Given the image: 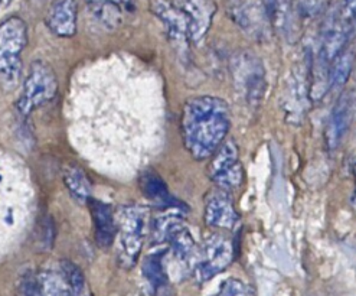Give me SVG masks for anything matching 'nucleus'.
Wrapping results in <instances>:
<instances>
[{
  "label": "nucleus",
  "mask_w": 356,
  "mask_h": 296,
  "mask_svg": "<svg viewBox=\"0 0 356 296\" xmlns=\"http://www.w3.org/2000/svg\"><path fill=\"white\" fill-rule=\"evenodd\" d=\"M231 122V109L222 98L213 95L189 98L181 117L184 146L193 159H209L211 155L225 142Z\"/></svg>",
  "instance_id": "nucleus-1"
},
{
  "label": "nucleus",
  "mask_w": 356,
  "mask_h": 296,
  "mask_svg": "<svg viewBox=\"0 0 356 296\" xmlns=\"http://www.w3.org/2000/svg\"><path fill=\"white\" fill-rule=\"evenodd\" d=\"M115 223L120 240L118 263L124 269H131L138 260L147 235L149 210L143 205H124L118 211Z\"/></svg>",
  "instance_id": "nucleus-2"
},
{
  "label": "nucleus",
  "mask_w": 356,
  "mask_h": 296,
  "mask_svg": "<svg viewBox=\"0 0 356 296\" xmlns=\"http://www.w3.org/2000/svg\"><path fill=\"white\" fill-rule=\"evenodd\" d=\"M56 93L58 80L54 70L44 61H35L31 64L16 109L22 116H29L36 109L52 102Z\"/></svg>",
  "instance_id": "nucleus-3"
},
{
  "label": "nucleus",
  "mask_w": 356,
  "mask_h": 296,
  "mask_svg": "<svg viewBox=\"0 0 356 296\" xmlns=\"http://www.w3.org/2000/svg\"><path fill=\"white\" fill-rule=\"evenodd\" d=\"M28 45V26L22 17L12 16L0 24V75L16 81L21 72V55Z\"/></svg>",
  "instance_id": "nucleus-4"
},
{
  "label": "nucleus",
  "mask_w": 356,
  "mask_h": 296,
  "mask_svg": "<svg viewBox=\"0 0 356 296\" xmlns=\"http://www.w3.org/2000/svg\"><path fill=\"white\" fill-rule=\"evenodd\" d=\"M235 258L234 243L229 237L221 233H212L200 249L197 260L192 269L193 276L200 283L208 282L216 274L224 272Z\"/></svg>",
  "instance_id": "nucleus-5"
},
{
  "label": "nucleus",
  "mask_w": 356,
  "mask_h": 296,
  "mask_svg": "<svg viewBox=\"0 0 356 296\" xmlns=\"http://www.w3.org/2000/svg\"><path fill=\"white\" fill-rule=\"evenodd\" d=\"M208 176L216 188L227 192L238 189L244 184L245 176L240 162V150L234 141L224 142L211 155Z\"/></svg>",
  "instance_id": "nucleus-6"
},
{
  "label": "nucleus",
  "mask_w": 356,
  "mask_h": 296,
  "mask_svg": "<svg viewBox=\"0 0 356 296\" xmlns=\"http://www.w3.org/2000/svg\"><path fill=\"white\" fill-rule=\"evenodd\" d=\"M232 77L247 104H260L266 91V71L260 59L248 52L236 55L232 61Z\"/></svg>",
  "instance_id": "nucleus-7"
},
{
  "label": "nucleus",
  "mask_w": 356,
  "mask_h": 296,
  "mask_svg": "<svg viewBox=\"0 0 356 296\" xmlns=\"http://www.w3.org/2000/svg\"><path fill=\"white\" fill-rule=\"evenodd\" d=\"M227 13L244 33L255 41H264L273 32L268 24L264 0H225Z\"/></svg>",
  "instance_id": "nucleus-8"
},
{
  "label": "nucleus",
  "mask_w": 356,
  "mask_h": 296,
  "mask_svg": "<svg viewBox=\"0 0 356 296\" xmlns=\"http://www.w3.org/2000/svg\"><path fill=\"white\" fill-rule=\"evenodd\" d=\"M355 31V24L346 21L336 8L329 13L322 31L319 59L323 65H329L349 44Z\"/></svg>",
  "instance_id": "nucleus-9"
},
{
  "label": "nucleus",
  "mask_w": 356,
  "mask_h": 296,
  "mask_svg": "<svg viewBox=\"0 0 356 296\" xmlns=\"http://www.w3.org/2000/svg\"><path fill=\"white\" fill-rule=\"evenodd\" d=\"M152 12L163 22L169 41L181 56L188 55L191 36L186 16L172 0H152Z\"/></svg>",
  "instance_id": "nucleus-10"
},
{
  "label": "nucleus",
  "mask_w": 356,
  "mask_h": 296,
  "mask_svg": "<svg viewBox=\"0 0 356 296\" xmlns=\"http://www.w3.org/2000/svg\"><path fill=\"white\" fill-rule=\"evenodd\" d=\"M205 224L212 228L235 230L240 224V214L234 205L229 192L216 188L207 195L205 200Z\"/></svg>",
  "instance_id": "nucleus-11"
},
{
  "label": "nucleus",
  "mask_w": 356,
  "mask_h": 296,
  "mask_svg": "<svg viewBox=\"0 0 356 296\" xmlns=\"http://www.w3.org/2000/svg\"><path fill=\"white\" fill-rule=\"evenodd\" d=\"M172 2L182 10L188 19L191 42H202L216 12L213 0H172Z\"/></svg>",
  "instance_id": "nucleus-12"
},
{
  "label": "nucleus",
  "mask_w": 356,
  "mask_h": 296,
  "mask_svg": "<svg viewBox=\"0 0 356 296\" xmlns=\"http://www.w3.org/2000/svg\"><path fill=\"white\" fill-rule=\"evenodd\" d=\"M355 111V91H345L334 104L326 126V145L330 150L338 148L350 127Z\"/></svg>",
  "instance_id": "nucleus-13"
},
{
  "label": "nucleus",
  "mask_w": 356,
  "mask_h": 296,
  "mask_svg": "<svg viewBox=\"0 0 356 296\" xmlns=\"http://www.w3.org/2000/svg\"><path fill=\"white\" fill-rule=\"evenodd\" d=\"M76 0H55L47 13L49 31L59 38H71L76 32Z\"/></svg>",
  "instance_id": "nucleus-14"
},
{
  "label": "nucleus",
  "mask_w": 356,
  "mask_h": 296,
  "mask_svg": "<svg viewBox=\"0 0 356 296\" xmlns=\"http://www.w3.org/2000/svg\"><path fill=\"white\" fill-rule=\"evenodd\" d=\"M87 6L97 21L110 29L120 26L136 8L134 0H87Z\"/></svg>",
  "instance_id": "nucleus-15"
},
{
  "label": "nucleus",
  "mask_w": 356,
  "mask_h": 296,
  "mask_svg": "<svg viewBox=\"0 0 356 296\" xmlns=\"http://www.w3.org/2000/svg\"><path fill=\"white\" fill-rule=\"evenodd\" d=\"M90 205L92 220L95 226V242L102 249H108L117 234V223L111 207L103 201L90 198L87 201Z\"/></svg>",
  "instance_id": "nucleus-16"
},
{
  "label": "nucleus",
  "mask_w": 356,
  "mask_h": 296,
  "mask_svg": "<svg viewBox=\"0 0 356 296\" xmlns=\"http://www.w3.org/2000/svg\"><path fill=\"white\" fill-rule=\"evenodd\" d=\"M266 13L273 32L290 36L296 32L298 19L291 0H264Z\"/></svg>",
  "instance_id": "nucleus-17"
},
{
  "label": "nucleus",
  "mask_w": 356,
  "mask_h": 296,
  "mask_svg": "<svg viewBox=\"0 0 356 296\" xmlns=\"http://www.w3.org/2000/svg\"><path fill=\"white\" fill-rule=\"evenodd\" d=\"M140 188L147 198L161 207H181L179 201L170 195L165 181L154 171H146L140 178Z\"/></svg>",
  "instance_id": "nucleus-18"
},
{
  "label": "nucleus",
  "mask_w": 356,
  "mask_h": 296,
  "mask_svg": "<svg viewBox=\"0 0 356 296\" xmlns=\"http://www.w3.org/2000/svg\"><path fill=\"white\" fill-rule=\"evenodd\" d=\"M142 272H143L145 279L147 281L152 290L154 292V295L156 296H163V295L166 296L170 285H169L168 273L162 263V254L161 253L149 254L147 258L143 260Z\"/></svg>",
  "instance_id": "nucleus-19"
},
{
  "label": "nucleus",
  "mask_w": 356,
  "mask_h": 296,
  "mask_svg": "<svg viewBox=\"0 0 356 296\" xmlns=\"http://www.w3.org/2000/svg\"><path fill=\"white\" fill-rule=\"evenodd\" d=\"M355 61V51L353 48L346 47L333 61L329 64L327 70V81L332 90L342 88L350 77Z\"/></svg>",
  "instance_id": "nucleus-20"
},
{
  "label": "nucleus",
  "mask_w": 356,
  "mask_h": 296,
  "mask_svg": "<svg viewBox=\"0 0 356 296\" xmlns=\"http://www.w3.org/2000/svg\"><path fill=\"white\" fill-rule=\"evenodd\" d=\"M64 184L78 203L86 204L91 198V182L83 168L67 165L64 169Z\"/></svg>",
  "instance_id": "nucleus-21"
},
{
  "label": "nucleus",
  "mask_w": 356,
  "mask_h": 296,
  "mask_svg": "<svg viewBox=\"0 0 356 296\" xmlns=\"http://www.w3.org/2000/svg\"><path fill=\"white\" fill-rule=\"evenodd\" d=\"M38 285L41 296H67L70 286L67 285L61 272L44 270L38 276Z\"/></svg>",
  "instance_id": "nucleus-22"
},
{
  "label": "nucleus",
  "mask_w": 356,
  "mask_h": 296,
  "mask_svg": "<svg viewBox=\"0 0 356 296\" xmlns=\"http://www.w3.org/2000/svg\"><path fill=\"white\" fill-rule=\"evenodd\" d=\"M213 296H254L251 288L240 279H227Z\"/></svg>",
  "instance_id": "nucleus-23"
},
{
  "label": "nucleus",
  "mask_w": 356,
  "mask_h": 296,
  "mask_svg": "<svg viewBox=\"0 0 356 296\" xmlns=\"http://www.w3.org/2000/svg\"><path fill=\"white\" fill-rule=\"evenodd\" d=\"M330 0H300V13L306 17H316L322 15Z\"/></svg>",
  "instance_id": "nucleus-24"
},
{
  "label": "nucleus",
  "mask_w": 356,
  "mask_h": 296,
  "mask_svg": "<svg viewBox=\"0 0 356 296\" xmlns=\"http://www.w3.org/2000/svg\"><path fill=\"white\" fill-rule=\"evenodd\" d=\"M356 0H342L341 5L338 6V10L341 15L349 22L355 24V13H356Z\"/></svg>",
  "instance_id": "nucleus-25"
},
{
  "label": "nucleus",
  "mask_w": 356,
  "mask_h": 296,
  "mask_svg": "<svg viewBox=\"0 0 356 296\" xmlns=\"http://www.w3.org/2000/svg\"><path fill=\"white\" fill-rule=\"evenodd\" d=\"M67 296H88V290L87 289H83V290H74L70 288L68 290V295Z\"/></svg>",
  "instance_id": "nucleus-26"
},
{
  "label": "nucleus",
  "mask_w": 356,
  "mask_h": 296,
  "mask_svg": "<svg viewBox=\"0 0 356 296\" xmlns=\"http://www.w3.org/2000/svg\"><path fill=\"white\" fill-rule=\"evenodd\" d=\"M12 3V0H0V10H3L5 8H8Z\"/></svg>",
  "instance_id": "nucleus-27"
}]
</instances>
